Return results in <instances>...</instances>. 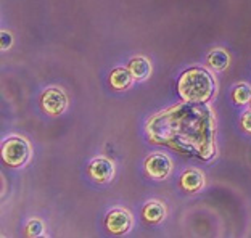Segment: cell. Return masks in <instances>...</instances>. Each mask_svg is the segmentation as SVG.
I'll list each match as a JSON object with an SVG mask.
<instances>
[{"label": "cell", "mask_w": 251, "mask_h": 238, "mask_svg": "<svg viewBox=\"0 0 251 238\" xmlns=\"http://www.w3.org/2000/svg\"><path fill=\"white\" fill-rule=\"evenodd\" d=\"M214 77L203 68H190L184 71L177 82L179 95L190 103H206L214 95Z\"/></svg>", "instance_id": "1"}, {"label": "cell", "mask_w": 251, "mask_h": 238, "mask_svg": "<svg viewBox=\"0 0 251 238\" xmlns=\"http://www.w3.org/2000/svg\"><path fill=\"white\" fill-rule=\"evenodd\" d=\"M31 158V145L20 135H11L2 143V160L10 167H21Z\"/></svg>", "instance_id": "2"}, {"label": "cell", "mask_w": 251, "mask_h": 238, "mask_svg": "<svg viewBox=\"0 0 251 238\" xmlns=\"http://www.w3.org/2000/svg\"><path fill=\"white\" fill-rule=\"evenodd\" d=\"M41 106L42 110L50 116H60L65 113L68 106V98L65 92L58 87H49L41 97Z\"/></svg>", "instance_id": "3"}, {"label": "cell", "mask_w": 251, "mask_h": 238, "mask_svg": "<svg viewBox=\"0 0 251 238\" xmlns=\"http://www.w3.org/2000/svg\"><path fill=\"white\" fill-rule=\"evenodd\" d=\"M173 171V163L163 153H153L145 161V172L148 177L155 180H163Z\"/></svg>", "instance_id": "4"}, {"label": "cell", "mask_w": 251, "mask_h": 238, "mask_svg": "<svg viewBox=\"0 0 251 238\" xmlns=\"http://www.w3.org/2000/svg\"><path fill=\"white\" fill-rule=\"evenodd\" d=\"M105 225L108 232L121 235L132 227V216L126 209H113V211L106 214Z\"/></svg>", "instance_id": "5"}, {"label": "cell", "mask_w": 251, "mask_h": 238, "mask_svg": "<svg viewBox=\"0 0 251 238\" xmlns=\"http://www.w3.org/2000/svg\"><path fill=\"white\" fill-rule=\"evenodd\" d=\"M89 174L95 182L106 184V182H110L113 179V175H115V164L105 156L94 158L89 164Z\"/></svg>", "instance_id": "6"}, {"label": "cell", "mask_w": 251, "mask_h": 238, "mask_svg": "<svg viewBox=\"0 0 251 238\" xmlns=\"http://www.w3.org/2000/svg\"><path fill=\"white\" fill-rule=\"evenodd\" d=\"M127 70L130 71V74H132L135 81H145L151 74V63L147 56L139 55L129 60Z\"/></svg>", "instance_id": "7"}, {"label": "cell", "mask_w": 251, "mask_h": 238, "mask_svg": "<svg viewBox=\"0 0 251 238\" xmlns=\"http://www.w3.org/2000/svg\"><path fill=\"white\" fill-rule=\"evenodd\" d=\"M180 187L185 191L195 193L204 187V175L198 171V169H188L180 177Z\"/></svg>", "instance_id": "8"}, {"label": "cell", "mask_w": 251, "mask_h": 238, "mask_svg": "<svg viewBox=\"0 0 251 238\" xmlns=\"http://www.w3.org/2000/svg\"><path fill=\"white\" fill-rule=\"evenodd\" d=\"M206 65L213 71H224L230 65V56L224 48H213L206 55Z\"/></svg>", "instance_id": "9"}, {"label": "cell", "mask_w": 251, "mask_h": 238, "mask_svg": "<svg viewBox=\"0 0 251 238\" xmlns=\"http://www.w3.org/2000/svg\"><path fill=\"white\" fill-rule=\"evenodd\" d=\"M132 81H134V77L127 68H116L110 74V84H111V87L116 90L129 89L132 86Z\"/></svg>", "instance_id": "10"}, {"label": "cell", "mask_w": 251, "mask_h": 238, "mask_svg": "<svg viewBox=\"0 0 251 238\" xmlns=\"http://www.w3.org/2000/svg\"><path fill=\"white\" fill-rule=\"evenodd\" d=\"M166 216V208L159 201H150L144 206V219L150 224H159Z\"/></svg>", "instance_id": "11"}, {"label": "cell", "mask_w": 251, "mask_h": 238, "mask_svg": "<svg viewBox=\"0 0 251 238\" xmlns=\"http://www.w3.org/2000/svg\"><path fill=\"white\" fill-rule=\"evenodd\" d=\"M232 100L237 105H248L251 101V86L250 84H238L232 92Z\"/></svg>", "instance_id": "12"}, {"label": "cell", "mask_w": 251, "mask_h": 238, "mask_svg": "<svg viewBox=\"0 0 251 238\" xmlns=\"http://www.w3.org/2000/svg\"><path fill=\"white\" fill-rule=\"evenodd\" d=\"M26 234L29 237H41L44 234V224L39 219H32L26 225Z\"/></svg>", "instance_id": "13"}, {"label": "cell", "mask_w": 251, "mask_h": 238, "mask_svg": "<svg viewBox=\"0 0 251 238\" xmlns=\"http://www.w3.org/2000/svg\"><path fill=\"white\" fill-rule=\"evenodd\" d=\"M0 45H2V50H8L13 45V34L8 31L0 32Z\"/></svg>", "instance_id": "14"}, {"label": "cell", "mask_w": 251, "mask_h": 238, "mask_svg": "<svg viewBox=\"0 0 251 238\" xmlns=\"http://www.w3.org/2000/svg\"><path fill=\"white\" fill-rule=\"evenodd\" d=\"M242 127L247 130L248 134H251V110L245 111V115L242 116Z\"/></svg>", "instance_id": "15"}, {"label": "cell", "mask_w": 251, "mask_h": 238, "mask_svg": "<svg viewBox=\"0 0 251 238\" xmlns=\"http://www.w3.org/2000/svg\"><path fill=\"white\" fill-rule=\"evenodd\" d=\"M250 105H251V101H250Z\"/></svg>", "instance_id": "16"}]
</instances>
